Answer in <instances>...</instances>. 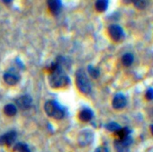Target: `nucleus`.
<instances>
[{
    "mask_svg": "<svg viewBox=\"0 0 153 152\" xmlns=\"http://www.w3.org/2000/svg\"><path fill=\"white\" fill-rule=\"evenodd\" d=\"M49 71H50L49 82L51 87L59 88V87H65L69 83V79L66 75L62 67V63L60 62V60L58 59L57 62L51 63Z\"/></svg>",
    "mask_w": 153,
    "mask_h": 152,
    "instance_id": "obj_1",
    "label": "nucleus"
},
{
    "mask_svg": "<svg viewBox=\"0 0 153 152\" xmlns=\"http://www.w3.org/2000/svg\"><path fill=\"white\" fill-rule=\"evenodd\" d=\"M44 111L49 117H51L56 120H60L65 115L64 108L54 100H49L45 103Z\"/></svg>",
    "mask_w": 153,
    "mask_h": 152,
    "instance_id": "obj_2",
    "label": "nucleus"
},
{
    "mask_svg": "<svg viewBox=\"0 0 153 152\" xmlns=\"http://www.w3.org/2000/svg\"><path fill=\"white\" fill-rule=\"evenodd\" d=\"M76 84L83 94L88 95L91 92V83L83 69H79L76 73Z\"/></svg>",
    "mask_w": 153,
    "mask_h": 152,
    "instance_id": "obj_3",
    "label": "nucleus"
},
{
    "mask_svg": "<svg viewBox=\"0 0 153 152\" xmlns=\"http://www.w3.org/2000/svg\"><path fill=\"white\" fill-rule=\"evenodd\" d=\"M108 33L111 39L114 42H121L124 38V32L118 24H112L108 28Z\"/></svg>",
    "mask_w": 153,
    "mask_h": 152,
    "instance_id": "obj_4",
    "label": "nucleus"
},
{
    "mask_svg": "<svg viewBox=\"0 0 153 152\" xmlns=\"http://www.w3.org/2000/svg\"><path fill=\"white\" fill-rule=\"evenodd\" d=\"M132 143V138L128 136L124 139H117L114 141V148L116 152H127Z\"/></svg>",
    "mask_w": 153,
    "mask_h": 152,
    "instance_id": "obj_5",
    "label": "nucleus"
},
{
    "mask_svg": "<svg viewBox=\"0 0 153 152\" xmlns=\"http://www.w3.org/2000/svg\"><path fill=\"white\" fill-rule=\"evenodd\" d=\"M4 80L7 85L14 86L20 80V75L16 69L10 68L4 74Z\"/></svg>",
    "mask_w": 153,
    "mask_h": 152,
    "instance_id": "obj_6",
    "label": "nucleus"
},
{
    "mask_svg": "<svg viewBox=\"0 0 153 152\" xmlns=\"http://www.w3.org/2000/svg\"><path fill=\"white\" fill-rule=\"evenodd\" d=\"M93 140V133L89 130H82L79 135V144L82 147H85L87 145H89Z\"/></svg>",
    "mask_w": 153,
    "mask_h": 152,
    "instance_id": "obj_7",
    "label": "nucleus"
},
{
    "mask_svg": "<svg viewBox=\"0 0 153 152\" xmlns=\"http://www.w3.org/2000/svg\"><path fill=\"white\" fill-rule=\"evenodd\" d=\"M31 105H32V98L27 95L22 96L16 100V106L21 110H27L31 107Z\"/></svg>",
    "mask_w": 153,
    "mask_h": 152,
    "instance_id": "obj_8",
    "label": "nucleus"
},
{
    "mask_svg": "<svg viewBox=\"0 0 153 152\" xmlns=\"http://www.w3.org/2000/svg\"><path fill=\"white\" fill-rule=\"evenodd\" d=\"M126 103H127L126 97L123 94L118 93V94H116L114 96V97L113 99V102H112V105H113V107L114 109L121 110L126 105Z\"/></svg>",
    "mask_w": 153,
    "mask_h": 152,
    "instance_id": "obj_9",
    "label": "nucleus"
},
{
    "mask_svg": "<svg viewBox=\"0 0 153 152\" xmlns=\"http://www.w3.org/2000/svg\"><path fill=\"white\" fill-rule=\"evenodd\" d=\"M16 132L11 130L0 137V144H7V146H11L16 141Z\"/></svg>",
    "mask_w": 153,
    "mask_h": 152,
    "instance_id": "obj_10",
    "label": "nucleus"
},
{
    "mask_svg": "<svg viewBox=\"0 0 153 152\" xmlns=\"http://www.w3.org/2000/svg\"><path fill=\"white\" fill-rule=\"evenodd\" d=\"M93 115H94V113H93L92 110H90L89 108H84L83 110L80 111L79 115V118L82 122H89V121L92 120Z\"/></svg>",
    "mask_w": 153,
    "mask_h": 152,
    "instance_id": "obj_11",
    "label": "nucleus"
},
{
    "mask_svg": "<svg viewBox=\"0 0 153 152\" xmlns=\"http://www.w3.org/2000/svg\"><path fill=\"white\" fill-rule=\"evenodd\" d=\"M48 7L53 15H58L61 8V2L58 0H51L48 1Z\"/></svg>",
    "mask_w": 153,
    "mask_h": 152,
    "instance_id": "obj_12",
    "label": "nucleus"
},
{
    "mask_svg": "<svg viewBox=\"0 0 153 152\" xmlns=\"http://www.w3.org/2000/svg\"><path fill=\"white\" fill-rule=\"evenodd\" d=\"M95 7L97 12L103 13V12L106 11V9L108 7V1L107 0H98V1H97L95 4Z\"/></svg>",
    "mask_w": 153,
    "mask_h": 152,
    "instance_id": "obj_13",
    "label": "nucleus"
},
{
    "mask_svg": "<svg viewBox=\"0 0 153 152\" xmlns=\"http://www.w3.org/2000/svg\"><path fill=\"white\" fill-rule=\"evenodd\" d=\"M4 113L7 116H14L17 113V107L13 104H8L4 108Z\"/></svg>",
    "mask_w": 153,
    "mask_h": 152,
    "instance_id": "obj_14",
    "label": "nucleus"
},
{
    "mask_svg": "<svg viewBox=\"0 0 153 152\" xmlns=\"http://www.w3.org/2000/svg\"><path fill=\"white\" fill-rule=\"evenodd\" d=\"M134 57L131 53H125L122 57V63L124 67H130L133 62Z\"/></svg>",
    "mask_w": 153,
    "mask_h": 152,
    "instance_id": "obj_15",
    "label": "nucleus"
},
{
    "mask_svg": "<svg viewBox=\"0 0 153 152\" xmlns=\"http://www.w3.org/2000/svg\"><path fill=\"white\" fill-rule=\"evenodd\" d=\"M131 130L127 128V127H124V128H121L118 131L115 132V135L117 136V139H124L128 136H130Z\"/></svg>",
    "mask_w": 153,
    "mask_h": 152,
    "instance_id": "obj_16",
    "label": "nucleus"
},
{
    "mask_svg": "<svg viewBox=\"0 0 153 152\" xmlns=\"http://www.w3.org/2000/svg\"><path fill=\"white\" fill-rule=\"evenodd\" d=\"M88 72L89 73V75L91 76V77L93 79H97L99 77V75H100V72H99V69L95 67L94 66L92 65H89L88 67Z\"/></svg>",
    "mask_w": 153,
    "mask_h": 152,
    "instance_id": "obj_17",
    "label": "nucleus"
},
{
    "mask_svg": "<svg viewBox=\"0 0 153 152\" xmlns=\"http://www.w3.org/2000/svg\"><path fill=\"white\" fill-rule=\"evenodd\" d=\"M15 150H16L17 152H31L29 147L25 144V143H17L15 146Z\"/></svg>",
    "mask_w": 153,
    "mask_h": 152,
    "instance_id": "obj_18",
    "label": "nucleus"
},
{
    "mask_svg": "<svg viewBox=\"0 0 153 152\" xmlns=\"http://www.w3.org/2000/svg\"><path fill=\"white\" fill-rule=\"evenodd\" d=\"M105 127H106V129H107L108 130L113 131V132H116V131H118V130L122 128L118 123H116V122H111L107 123V124L105 125Z\"/></svg>",
    "mask_w": 153,
    "mask_h": 152,
    "instance_id": "obj_19",
    "label": "nucleus"
},
{
    "mask_svg": "<svg viewBox=\"0 0 153 152\" xmlns=\"http://www.w3.org/2000/svg\"><path fill=\"white\" fill-rule=\"evenodd\" d=\"M149 4V1H145V0H138V1H134L133 2V5L135 6V7L138 8V9H140V10L145 9L148 7Z\"/></svg>",
    "mask_w": 153,
    "mask_h": 152,
    "instance_id": "obj_20",
    "label": "nucleus"
},
{
    "mask_svg": "<svg viewBox=\"0 0 153 152\" xmlns=\"http://www.w3.org/2000/svg\"><path fill=\"white\" fill-rule=\"evenodd\" d=\"M145 96L148 100H153V88H149L146 92Z\"/></svg>",
    "mask_w": 153,
    "mask_h": 152,
    "instance_id": "obj_21",
    "label": "nucleus"
},
{
    "mask_svg": "<svg viewBox=\"0 0 153 152\" xmlns=\"http://www.w3.org/2000/svg\"><path fill=\"white\" fill-rule=\"evenodd\" d=\"M94 152H108V149H107V148L101 146V147H98Z\"/></svg>",
    "mask_w": 153,
    "mask_h": 152,
    "instance_id": "obj_22",
    "label": "nucleus"
},
{
    "mask_svg": "<svg viewBox=\"0 0 153 152\" xmlns=\"http://www.w3.org/2000/svg\"><path fill=\"white\" fill-rule=\"evenodd\" d=\"M150 132H151V134L153 135V124L150 125Z\"/></svg>",
    "mask_w": 153,
    "mask_h": 152,
    "instance_id": "obj_23",
    "label": "nucleus"
}]
</instances>
